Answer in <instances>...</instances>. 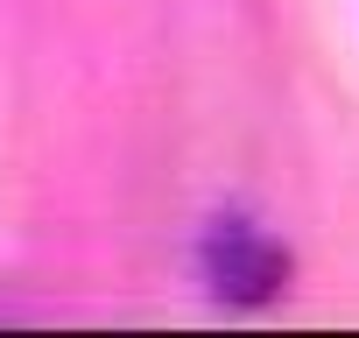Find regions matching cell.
I'll use <instances>...</instances> for the list:
<instances>
[{
  "label": "cell",
  "instance_id": "obj_1",
  "mask_svg": "<svg viewBox=\"0 0 359 338\" xmlns=\"http://www.w3.org/2000/svg\"><path fill=\"white\" fill-rule=\"evenodd\" d=\"M205 275H212V289H219L226 303H268V296L289 282V254H282L261 226L219 219V226L205 233Z\"/></svg>",
  "mask_w": 359,
  "mask_h": 338
}]
</instances>
